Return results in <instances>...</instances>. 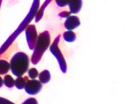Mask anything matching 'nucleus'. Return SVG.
<instances>
[{"mask_svg":"<svg viewBox=\"0 0 130 104\" xmlns=\"http://www.w3.org/2000/svg\"><path fill=\"white\" fill-rule=\"evenodd\" d=\"M10 69L16 77H21L28 69L29 59L28 55L23 52L15 54L10 62Z\"/></svg>","mask_w":130,"mask_h":104,"instance_id":"1","label":"nucleus"},{"mask_svg":"<svg viewBox=\"0 0 130 104\" xmlns=\"http://www.w3.org/2000/svg\"><path fill=\"white\" fill-rule=\"evenodd\" d=\"M50 44V35L48 31H44L38 36L35 45L34 46V53L31 57V62L33 64L39 63L43 54L46 51Z\"/></svg>","mask_w":130,"mask_h":104,"instance_id":"2","label":"nucleus"},{"mask_svg":"<svg viewBox=\"0 0 130 104\" xmlns=\"http://www.w3.org/2000/svg\"><path fill=\"white\" fill-rule=\"evenodd\" d=\"M59 38H60V36H58L56 38V39L54 40V42H53V43L52 44V45L50 46V51L52 52V54L58 60V61L59 63V65H60L61 70L64 73H66V71H67V64H66L64 58V57H63V55L61 54V50L58 48Z\"/></svg>","mask_w":130,"mask_h":104,"instance_id":"3","label":"nucleus"},{"mask_svg":"<svg viewBox=\"0 0 130 104\" xmlns=\"http://www.w3.org/2000/svg\"><path fill=\"white\" fill-rule=\"evenodd\" d=\"M25 34H26L28 45L31 50H33L34 46L35 45V42H36L37 39H38V34H37L35 26L33 25L27 26Z\"/></svg>","mask_w":130,"mask_h":104,"instance_id":"4","label":"nucleus"},{"mask_svg":"<svg viewBox=\"0 0 130 104\" xmlns=\"http://www.w3.org/2000/svg\"><path fill=\"white\" fill-rule=\"evenodd\" d=\"M24 89L27 94L31 95H35L40 91L42 89V83L40 81L35 79L26 80V86Z\"/></svg>","mask_w":130,"mask_h":104,"instance_id":"5","label":"nucleus"},{"mask_svg":"<svg viewBox=\"0 0 130 104\" xmlns=\"http://www.w3.org/2000/svg\"><path fill=\"white\" fill-rule=\"evenodd\" d=\"M80 25V20L76 16H70L66 19L64 22L65 28L68 31H72Z\"/></svg>","mask_w":130,"mask_h":104,"instance_id":"6","label":"nucleus"},{"mask_svg":"<svg viewBox=\"0 0 130 104\" xmlns=\"http://www.w3.org/2000/svg\"><path fill=\"white\" fill-rule=\"evenodd\" d=\"M68 5L70 13L75 14L80 11L82 6V0H70Z\"/></svg>","mask_w":130,"mask_h":104,"instance_id":"7","label":"nucleus"},{"mask_svg":"<svg viewBox=\"0 0 130 104\" xmlns=\"http://www.w3.org/2000/svg\"><path fill=\"white\" fill-rule=\"evenodd\" d=\"M38 77H39V81L41 83L46 84L48 82H50L51 79L50 72L48 70H44L38 74Z\"/></svg>","mask_w":130,"mask_h":104,"instance_id":"8","label":"nucleus"},{"mask_svg":"<svg viewBox=\"0 0 130 104\" xmlns=\"http://www.w3.org/2000/svg\"><path fill=\"white\" fill-rule=\"evenodd\" d=\"M10 70V64L5 60H0V75H4L8 73Z\"/></svg>","mask_w":130,"mask_h":104,"instance_id":"9","label":"nucleus"},{"mask_svg":"<svg viewBox=\"0 0 130 104\" xmlns=\"http://www.w3.org/2000/svg\"><path fill=\"white\" fill-rule=\"evenodd\" d=\"M28 77H17L16 80H14V86L18 89H24L25 86H26V80Z\"/></svg>","mask_w":130,"mask_h":104,"instance_id":"10","label":"nucleus"},{"mask_svg":"<svg viewBox=\"0 0 130 104\" xmlns=\"http://www.w3.org/2000/svg\"><path fill=\"white\" fill-rule=\"evenodd\" d=\"M63 37L66 42H73L76 40V34L72 31H67L64 33L63 34Z\"/></svg>","mask_w":130,"mask_h":104,"instance_id":"11","label":"nucleus"},{"mask_svg":"<svg viewBox=\"0 0 130 104\" xmlns=\"http://www.w3.org/2000/svg\"><path fill=\"white\" fill-rule=\"evenodd\" d=\"M3 84H5L6 87L11 89L14 86V80L11 75L7 74L3 79Z\"/></svg>","mask_w":130,"mask_h":104,"instance_id":"12","label":"nucleus"},{"mask_svg":"<svg viewBox=\"0 0 130 104\" xmlns=\"http://www.w3.org/2000/svg\"><path fill=\"white\" fill-rule=\"evenodd\" d=\"M28 77H30L31 79H36L38 76V71L36 68H32L31 69L28 70Z\"/></svg>","mask_w":130,"mask_h":104,"instance_id":"13","label":"nucleus"},{"mask_svg":"<svg viewBox=\"0 0 130 104\" xmlns=\"http://www.w3.org/2000/svg\"><path fill=\"white\" fill-rule=\"evenodd\" d=\"M69 1L70 0H55V2H56L58 6H59L61 8H63V7H65L66 5H68Z\"/></svg>","mask_w":130,"mask_h":104,"instance_id":"14","label":"nucleus"},{"mask_svg":"<svg viewBox=\"0 0 130 104\" xmlns=\"http://www.w3.org/2000/svg\"><path fill=\"white\" fill-rule=\"evenodd\" d=\"M38 103V101L35 99L33 98H29L28 100H26L23 103Z\"/></svg>","mask_w":130,"mask_h":104,"instance_id":"15","label":"nucleus"},{"mask_svg":"<svg viewBox=\"0 0 130 104\" xmlns=\"http://www.w3.org/2000/svg\"><path fill=\"white\" fill-rule=\"evenodd\" d=\"M0 103H12L11 101L5 99V98H2V97H0Z\"/></svg>","mask_w":130,"mask_h":104,"instance_id":"16","label":"nucleus"},{"mask_svg":"<svg viewBox=\"0 0 130 104\" xmlns=\"http://www.w3.org/2000/svg\"><path fill=\"white\" fill-rule=\"evenodd\" d=\"M70 13L69 12H63V13H60V16H61V17H66V16H68L70 15Z\"/></svg>","mask_w":130,"mask_h":104,"instance_id":"17","label":"nucleus"},{"mask_svg":"<svg viewBox=\"0 0 130 104\" xmlns=\"http://www.w3.org/2000/svg\"><path fill=\"white\" fill-rule=\"evenodd\" d=\"M3 86V79L0 77V88Z\"/></svg>","mask_w":130,"mask_h":104,"instance_id":"18","label":"nucleus"}]
</instances>
